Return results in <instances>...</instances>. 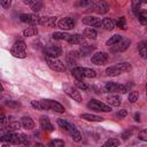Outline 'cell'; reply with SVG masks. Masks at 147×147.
I'll return each instance as SVG.
<instances>
[{
  "instance_id": "obj_1",
  "label": "cell",
  "mask_w": 147,
  "mask_h": 147,
  "mask_svg": "<svg viewBox=\"0 0 147 147\" xmlns=\"http://www.w3.org/2000/svg\"><path fill=\"white\" fill-rule=\"evenodd\" d=\"M31 106L38 110H52V111H55L59 114H63L65 111L64 107L61 103H59L57 101L51 100V99H42V100H38V101L33 100L31 102Z\"/></svg>"
},
{
  "instance_id": "obj_2",
  "label": "cell",
  "mask_w": 147,
  "mask_h": 147,
  "mask_svg": "<svg viewBox=\"0 0 147 147\" xmlns=\"http://www.w3.org/2000/svg\"><path fill=\"white\" fill-rule=\"evenodd\" d=\"M0 141L5 144H28L26 137L24 134H17L14 132H9L0 136Z\"/></svg>"
},
{
  "instance_id": "obj_3",
  "label": "cell",
  "mask_w": 147,
  "mask_h": 147,
  "mask_svg": "<svg viewBox=\"0 0 147 147\" xmlns=\"http://www.w3.org/2000/svg\"><path fill=\"white\" fill-rule=\"evenodd\" d=\"M10 53L13 56L18 59L26 57V44L23 40H17L14 42V45L10 48Z\"/></svg>"
},
{
  "instance_id": "obj_4",
  "label": "cell",
  "mask_w": 147,
  "mask_h": 147,
  "mask_svg": "<svg viewBox=\"0 0 147 147\" xmlns=\"http://www.w3.org/2000/svg\"><path fill=\"white\" fill-rule=\"evenodd\" d=\"M105 88L108 92H111V93L124 94V93H127L130 86L129 85H124V84H118V83H115V82H108V83H106Z\"/></svg>"
},
{
  "instance_id": "obj_5",
  "label": "cell",
  "mask_w": 147,
  "mask_h": 147,
  "mask_svg": "<svg viewBox=\"0 0 147 147\" xmlns=\"http://www.w3.org/2000/svg\"><path fill=\"white\" fill-rule=\"evenodd\" d=\"M87 107L94 111H102V113H109L111 111V107L109 105H106L99 100H95V99H91L87 103Z\"/></svg>"
},
{
  "instance_id": "obj_6",
  "label": "cell",
  "mask_w": 147,
  "mask_h": 147,
  "mask_svg": "<svg viewBox=\"0 0 147 147\" xmlns=\"http://www.w3.org/2000/svg\"><path fill=\"white\" fill-rule=\"evenodd\" d=\"M45 57H46V62H47L48 67L52 70H54L56 72H63V71H65V64L62 61L57 60V57H48V56H45Z\"/></svg>"
},
{
  "instance_id": "obj_7",
  "label": "cell",
  "mask_w": 147,
  "mask_h": 147,
  "mask_svg": "<svg viewBox=\"0 0 147 147\" xmlns=\"http://www.w3.org/2000/svg\"><path fill=\"white\" fill-rule=\"evenodd\" d=\"M91 7H92V10L98 14H106L109 10V6L105 0H95L92 2Z\"/></svg>"
},
{
  "instance_id": "obj_8",
  "label": "cell",
  "mask_w": 147,
  "mask_h": 147,
  "mask_svg": "<svg viewBox=\"0 0 147 147\" xmlns=\"http://www.w3.org/2000/svg\"><path fill=\"white\" fill-rule=\"evenodd\" d=\"M44 53L48 57H59L62 55V48L59 45H48L44 48Z\"/></svg>"
},
{
  "instance_id": "obj_9",
  "label": "cell",
  "mask_w": 147,
  "mask_h": 147,
  "mask_svg": "<svg viewBox=\"0 0 147 147\" xmlns=\"http://www.w3.org/2000/svg\"><path fill=\"white\" fill-rule=\"evenodd\" d=\"M130 44H131V40L129 38H122L118 42L110 46V51L111 52H124L129 48Z\"/></svg>"
},
{
  "instance_id": "obj_10",
  "label": "cell",
  "mask_w": 147,
  "mask_h": 147,
  "mask_svg": "<svg viewBox=\"0 0 147 147\" xmlns=\"http://www.w3.org/2000/svg\"><path fill=\"white\" fill-rule=\"evenodd\" d=\"M107 60H108V54L106 52H96L91 57L92 63L95 65H102L107 62Z\"/></svg>"
},
{
  "instance_id": "obj_11",
  "label": "cell",
  "mask_w": 147,
  "mask_h": 147,
  "mask_svg": "<svg viewBox=\"0 0 147 147\" xmlns=\"http://www.w3.org/2000/svg\"><path fill=\"white\" fill-rule=\"evenodd\" d=\"M56 25L62 30H70L75 26V20L71 17H63L56 22Z\"/></svg>"
},
{
  "instance_id": "obj_12",
  "label": "cell",
  "mask_w": 147,
  "mask_h": 147,
  "mask_svg": "<svg viewBox=\"0 0 147 147\" xmlns=\"http://www.w3.org/2000/svg\"><path fill=\"white\" fill-rule=\"evenodd\" d=\"M20 20L23 23H28V24H31V25L39 24V16H37L34 14H21Z\"/></svg>"
},
{
  "instance_id": "obj_13",
  "label": "cell",
  "mask_w": 147,
  "mask_h": 147,
  "mask_svg": "<svg viewBox=\"0 0 147 147\" xmlns=\"http://www.w3.org/2000/svg\"><path fill=\"white\" fill-rule=\"evenodd\" d=\"M64 92L67 93V95H69L71 99H74V101L82 102V95H80V92H78L77 88H75V87H72V86L65 85V86H64Z\"/></svg>"
},
{
  "instance_id": "obj_14",
  "label": "cell",
  "mask_w": 147,
  "mask_h": 147,
  "mask_svg": "<svg viewBox=\"0 0 147 147\" xmlns=\"http://www.w3.org/2000/svg\"><path fill=\"white\" fill-rule=\"evenodd\" d=\"M82 22L88 26H92V28H100L101 26V18H99L96 16H85V17H83Z\"/></svg>"
},
{
  "instance_id": "obj_15",
  "label": "cell",
  "mask_w": 147,
  "mask_h": 147,
  "mask_svg": "<svg viewBox=\"0 0 147 147\" xmlns=\"http://www.w3.org/2000/svg\"><path fill=\"white\" fill-rule=\"evenodd\" d=\"M75 69L78 71V74L83 77V78H94L96 76V72L91 69V68H86V67H75Z\"/></svg>"
},
{
  "instance_id": "obj_16",
  "label": "cell",
  "mask_w": 147,
  "mask_h": 147,
  "mask_svg": "<svg viewBox=\"0 0 147 147\" xmlns=\"http://www.w3.org/2000/svg\"><path fill=\"white\" fill-rule=\"evenodd\" d=\"M56 22H57V17L55 16H42V17H39V24L40 25H44L46 28H54L56 25Z\"/></svg>"
},
{
  "instance_id": "obj_17",
  "label": "cell",
  "mask_w": 147,
  "mask_h": 147,
  "mask_svg": "<svg viewBox=\"0 0 147 147\" xmlns=\"http://www.w3.org/2000/svg\"><path fill=\"white\" fill-rule=\"evenodd\" d=\"M40 127L42 130H45V131H48V132H52L54 130L53 124L51 123V121L46 116H41L40 117Z\"/></svg>"
},
{
  "instance_id": "obj_18",
  "label": "cell",
  "mask_w": 147,
  "mask_h": 147,
  "mask_svg": "<svg viewBox=\"0 0 147 147\" xmlns=\"http://www.w3.org/2000/svg\"><path fill=\"white\" fill-rule=\"evenodd\" d=\"M68 42L74 44V45H83L85 42V37H83V34L75 33V34H71L70 36V39H69Z\"/></svg>"
},
{
  "instance_id": "obj_19",
  "label": "cell",
  "mask_w": 147,
  "mask_h": 147,
  "mask_svg": "<svg viewBox=\"0 0 147 147\" xmlns=\"http://www.w3.org/2000/svg\"><path fill=\"white\" fill-rule=\"evenodd\" d=\"M21 125H22L24 129H26V130H31V129L34 127V122H33V119H32L31 117H29V116H23V117L21 118Z\"/></svg>"
},
{
  "instance_id": "obj_20",
  "label": "cell",
  "mask_w": 147,
  "mask_h": 147,
  "mask_svg": "<svg viewBox=\"0 0 147 147\" xmlns=\"http://www.w3.org/2000/svg\"><path fill=\"white\" fill-rule=\"evenodd\" d=\"M107 102L109 103L110 107H118L121 103H122V99L119 95L117 94H113V95H109L107 98Z\"/></svg>"
},
{
  "instance_id": "obj_21",
  "label": "cell",
  "mask_w": 147,
  "mask_h": 147,
  "mask_svg": "<svg viewBox=\"0 0 147 147\" xmlns=\"http://www.w3.org/2000/svg\"><path fill=\"white\" fill-rule=\"evenodd\" d=\"M57 125H59L61 129L65 130L68 133H69L72 129H75V127H76L74 124H71V123H69V122H67L65 119H62V118H59V119H57Z\"/></svg>"
},
{
  "instance_id": "obj_22",
  "label": "cell",
  "mask_w": 147,
  "mask_h": 147,
  "mask_svg": "<svg viewBox=\"0 0 147 147\" xmlns=\"http://www.w3.org/2000/svg\"><path fill=\"white\" fill-rule=\"evenodd\" d=\"M80 118L88 121V122H102L103 118L101 116H96V115H92V114H82Z\"/></svg>"
},
{
  "instance_id": "obj_23",
  "label": "cell",
  "mask_w": 147,
  "mask_h": 147,
  "mask_svg": "<svg viewBox=\"0 0 147 147\" xmlns=\"http://www.w3.org/2000/svg\"><path fill=\"white\" fill-rule=\"evenodd\" d=\"M101 25H102L106 30L110 31V30H113V29L115 28V22H114L111 18L106 17V18H103V20L101 21Z\"/></svg>"
},
{
  "instance_id": "obj_24",
  "label": "cell",
  "mask_w": 147,
  "mask_h": 147,
  "mask_svg": "<svg viewBox=\"0 0 147 147\" xmlns=\"http://www.w3.org/2000/svg\"><path fill=\"white\" fill-rule=\"evenodd\" d=\"M70 36L71 34H69L67 32H54L52 34L53 39H55V40H65V41H69Z\"/></svg>"
},
{
  "instance_id": "obj_25",
  "label": "cell",
  "mask_w": 147,
  "mask_h": 147,
  "mask_svg": "<svg viewBox=\"0 0 147 147\" xmlns=\"http://www.w3.org/2000/svg\"><path fill=\"white\" fill-rule=\"evenodd\" d=\"M98 36V32L94 28H86L84 30V37L87 39H95Z\"/></svg>"
},
{
  "instance_id": "obj_26",
  "label": "cell",
  "mask_w": 147,
  "mask_h": 147,
  "mask_svg": "<svg viewBox=\"0 0 147 147\" xmlns=\"http://www.w3.org/2000/svg\"><path fill=\"white\" fill-rule=\"evenodd\" d=\"M36 34H38V29L34 25H31V26L26 28L23 31V36L24 37H32V36H36Z\"/></svg>"
},
{
  "instance_id": "obj_27",
  "label": "cell",
  "mask_w": 147,
  "mask_h": 147,
  "mask_svg": "<svg viewBox=\"0 0 147 147\" xmlns=\"http://www.w3.org/2000/svg\"><path fill=\"white\" fill-rule=\"evenodd\" d=\"M122 74V71L116 67V65H111V67H109V68H107L106 69V75L107 76H118V75H121Z\"/></svg>"
},
{
  "instance_id": "obj_28",
  "label": "cell",
  "mask_w": 147,
  "mask_h": 147,
  "mask_svg": "<svg viewBox=\"0 0 147 147\" xmlns=\"http://www.w3.org/2000/svg\"><path fill=\"white\" fill-rule=\"evenodd\" d=\"M122 38H123V36H121V34H114L113 37H110V38H109V39L106 41V45L110 47V46L115 45L116 42H118V41H119Z\"/></svg>"
},
{
  "instance_id": "obj_29",
  "label": "cell",
  "mask_w": 147,
  "mask_h": 147,
  "mask_svg": "<svg viewBox=\"0 0 147 147\" xmlns=\"http://www.w3.org/2000/svg\"><path fill=\"white\" fill-rule=\"evenodd\" d=\"M138 51L141 55L142 59H146L147 57V46H146V41H141L139 45H138Z\"/></svg>"
},
{
  "instance_id": "obj_30",
  "label": "cell",
  "mask_w": 147,
  "mask_h": 147,
  "mask_svg": "<svg viewBox=\"0 0 147 147\" xmlns=\"http://www.w3.org/2000/svg\"><path fill=\"white\" fill-rule=\"evenodd\" d=\"M69 134H70V137L72 138V140L74 141H76V142H78V141H80L82 140V134H80V132L78 131V129H72L70 132H69Z\"/></svg>"
},
{
  "instance_id": "obj_31",
  "label": "cell",
  "mask_w": 147,
  "mask_h": 147,
  "mask_svg": "<svg viewBox=\"0 0 147 147\" xmlns=\"http://www.w3.org/2000/svg\"><path fill=\"white\" fill-rule=\"evenodd\" d=\"M142 3V0H132V5H131V8H132V11L136 14V16L138 15V13L140 11V6Z\"/></svg>"
},
{
  "instance_id": "obj_32",
  "label": "cell",
  "mask_w": 147,
  "mask_h": 147,
  "mask_svg": "<svg viewBox=\"0 0 147 147\" xmlns=\"http://www.w3.org/2000/svg\"><path fill=\"white\" fill-rule=\"evenodd\" d=\"M115 25H117L119 29H122V30H126V21H125V17L124 16H121V17H118L117 20H116V22H115Z\"/></svg>"
},
{
  "instance_id": "obj_33",
  "label": "cell",
  "mask_w": 147,
  "mask_h": 147,
  "mask_svg": "<svg viewBox=\"0 0 147 147\" xmlns=\"http://www.w3.org/2000/svg\"><path fill=\"white\" fill-rule=\"evenodd\" d=\"M122 72H126V71H130L131 70V64L127 63V62H122V63H117L115 64Z\"/></svg>"
},
{
  "instance_id": "obj_34",
  "label": "cell",
  "mask_w": 147,
  "mask_h": 147,
  "mask_svg": "<svg viewBox=\"0 0 147 147\" xmlns=\"http://www.w3.org/2000/svg\"><path fill=\"white\" fill-rule=\"evenodd\" d=\"M121 144V141L118 140V139H116V138H110V139H108L105 144H103V147H111V146H118Z\"/></svg>"
},
{
  "instance_id": "obj_35",
  "label": "cell",
  "mask_w": 147,
  "mask_h": 147,
  "mask_svg": "<svg viewBox=\"0 0 147 147\" xmlns=\"http://www.w3.org/2000/svg\"><path fill=\"white\" fill-rule=\"evenodd\" d=\"M137 17H138L139 22H140L142 25H146V24H147V15H146V13H144V11H139L138 15H137Z\"/></svg>"
},
{
  "instance_id": "obj_36",
  "label": "cell",
  "mask_w": 147,
  "mask_h": 147,
  "mask_svg": "<svg viewBox=\"0 0 147 147\" xmlns=\"http://www.w3.org/2000/svg\"><path fill=\"white\" fill-rule=\"evenodd\" d=\"M138 98H139V93L138 92H136V91H132V92H130L129 93V96H127V100L130 101V102H136V101H138Z\"/></svg>"
},
{
  "instance_id": "obj_37",
  "label": "cell",
  "mask_w": 147,
  "mask_h": 147,
  "mask_svg": "<svg viewBox=\"0 0 147 147\" xmlns=\"http://www.w3.org/2000/svg\"><path fill=\"white\" fill-rule=\"evenodd\" d=\"M41 8H42V1H41V0H38L34 5H32V6H31V9H32L34 13L40 11V10H41Z\"/></svg>"
},
{
  "instance_id": "obj_38",
  "label": "cell",
  "mask_w": 147,
  "mask_h": 147,
  "mask_svg": "<svg viewBox=\"0 0 147 147\" xmlns=\"http://www.w3.org/2000/svg\"><path fill=\"white\" fill-rule=\"evenodd\" d=\"M75 85H76V87H77L78 90H82V91H87V90H88V86H87L85 83H83V80H77V82L75 83Z\"/></svg>"
},
{
  "instance_id": "obj_39",
  "label": "cell",
  "mask_w": 147,
  "mask_h": 147,
  "mask_svg": "<svg viewBox=\"0 0 147 147\" xmlns=\"http://www.w3.org/2000/svg\"><path fill=\"white\" fill-rule=\"evenodd\" d=\"M49 146H52V147H63L64 146V141L60 140V139H55V140H52L49 142Z\"/></svg>"
},
{
  "instance_id": "obj_40",
  "label": "cell",
  "mask_w": 147,
  "mask_h": 147,
  "mask_svg": "<svg viewBox=\"0 0 147 147\" xmlns=\"http://www.w3.org/2000/svg\"><path fill=\"white\" fill-rule=\"evenodd\" d=\"M0 5L5 9H9L10 6H11V0H0Z\"/></svg>"
},
{
  "instance_id": "obj_41",
  "label": "cell",
  "mask_w": 147,
  "mask_h": 147,
  "mask_svg": "<svg viewBox=\"0 0 147 147\" xmlns=\"http://www.w3.org/2000/svg\"><path fill=\"white\" fill-rule=\"evenodd\" d=\"M7 123H8V118H7L3 114H1V115H0V127L5 126Z\"/></svg>"
},
{
  "instance_id": "obj_42",
  "label": "cell",
  "mask_w": 147,
  "mask_h": 147,
  "mask_svg": "<svg viewBox=\"0 0 147 147\" xmlns=\"http://www.w3.org/2000/svg\"><path fill=\"white\" fill-rule=\"evenodd\" d=\"M117 117H119V118H124V117H126V115H127V111L125 110V109H122V110H119V111H117Z\"/></svg>"
},
{
  "instance_id": "obj_43",
  "label": "cell",
  "mask_w": 147,
  "mask_h": 147,
  "mask_svg": "<svg viewBox=\"0 0 147 147\" xmlns=\"http://www.w3.org/2000/svg\"><path fill=\"white\" fill-rule=\"evenodd\" d=\"M78 3H79V6L85 7V6L90 5V3H91V1H90V0H78Z\"/></svg>"
},
{
  "instance_id": "obj_44",
  "label": "cell",
  "mask_w": 147,
  "mask_h": 147,
  "mask_svg": "<svg viewBox=\"0 0 147 147\" xmlns=\"http://www.w3.org/2000/svg\"><path fill=\"white\" fill-rule=\"evenodd\" d=\"M131 134H132V132H131V131H125V132H123V134H122L123 140H126Z\"/></svg>"
},
{
  "instance_id": "obj_45",
  "label": "cell",
  "mask_w": 147,
  "mask_h": 147,
  "mask_svg": "<svg viewBox=\"0 0 147 147\" xmlns=\"http://www.w3.org/2000/svg\"><path fill=\"white\" fill-rule=\"evenodd\" d=\"M37 1H38V0H23V2H24L25 5H28V6H30V7H31L32 5H34Z\"/></svg>"
},
{
  "instance_id": "obj_46",
  "label": "cell",
  "mask_w": 147,
  "mask_h": 147,
  "mask_svg": "<svg viewBox=\"0 0 147 147\" xmlns=\"http://www.w3.org/2000/svg\"><path fill=\"white\" fill-rule=\"evenodd\" d=\"M139 138H140L141 140H144V141H146V140H147V137H146V131H145V130H144V131H142V132L139 134Z\"/></svg>"
},
{
  "instance_id": "obj_47",
  "label": "cell",
  "mask_w": 147,
  "mask_h": 147,
  "mask_svg": "<svg viewBox=\"0 0 147 147\" xmlns=\"http://www.w3.org/2000/svg\"><path fill=\"white\" fill-rule=\"evenodd\" d=\"M134 121H137V122L140 121V114H136L134 115Z\"/></svg>"
},
{
  "instance_id": "obj_48",
  "label": "cell",
  "mask_w": 147,
  "mask_h": 147,
  "mask_svg": "<svg viewBox=\"0 0 147 147\" xmlns=\"http://www.w3.org/2000/svg\"><path fill=\"white\" fill-rule=\"evenodd\" d=\"M3 91V86L1 85V83H0V92H2Z\"/></svg>"
},
{
  "instance_id": "obj_49",
  "label": "cell",
  "mask_w": 147,
  "mask_h": 147,
  "mask_svg": "<svg viewBox=\"0 0 147 147\" xmlns=\"http://www.w3.org/2000/svg\"><path fill=\"white\" fill-rule=\"evenodd\" d=\"M64 1H65V0H64Z\"/></svg>"
}]
</instances>
